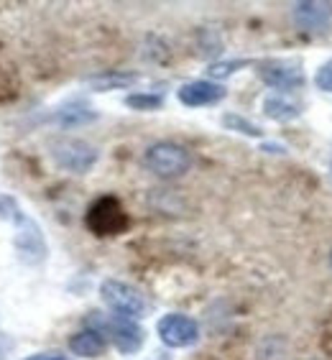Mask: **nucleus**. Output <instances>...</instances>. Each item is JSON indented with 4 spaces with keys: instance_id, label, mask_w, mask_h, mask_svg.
Instances as JSON below:
<instances>
[{
    "instance_id": "nucleus-1",
    "label": "nucleus",
    "mask_w": 332,
    "mask_h": 360,
    "mask_svg": "<svg viewBox=\"0 0 332 360\" xmlns=\"http://www.w3.org/2000/svg\"><path fill=\"white\" fill-rule=\"evenodd\" d=\"M143 164L159 179H179L192 167V153L174 141H159L146 148Z\"/></svg>"
},
{
    "instance_id": "nucleus-2",
    "label": "nucleus",
    "mask_w": 332,
    "mask_h": 360,
    "mask_svg": "<svg viewBox=\"0 0 332 360\" xmlns=\"http://www.w3.org/2000/svg\"><path fill=\"white\" fill-rule=\"evenodd\" d=\"M100 297L118 317L141 319L148 312V299L143 297V291L118 278H105L100 286Z\"/></svg>"
},
{
    "instance_id": "nucleus-3",
    "label": "nucleus",
    "mask_w": 332,
    "mask_h": 360,
    "mask_svg": "<svg viewBox=\"0 0 332 360\" xmlns=\"http://www.w3.org/2000/svg\"><path fill=\"white\" fill-rule=\"evenodd\" d=\"M51 156H54L56 167L70 174H87L97 164L100 153L92 143L82 139H62L51 146Z\"/></svg>"
},
{
    "instance_id": "nucleus-4",
    "label": "nucleus",
    "mask_w": 332,
    "mask_h": 360,
    "mask_svg": "<svg viewBox=\"0 0 332 360\" xmlns=\"http://www.w3.org/2000/svg\"><path fill=\"white\" fill-rule=\"evenodd\" d=\"M95 322H97V327H92V330H97L103 338L108 335L113 345L118 347L123 355L139 353L141 345H143V330H141V325L136 322V319L113 314V317H108V319L97 317Z\"/></svg>"
},
{
    "instance_id": "nucleus-5",
    "label": "nucleus",
    "mask_w": 332,
    "mask_h": 360,
    "mask_svg": "<svg viewBox=\"0 0 332 360\" xmlns=\"http://www.w3.org/2000/svg\"><path fill=\"white\" fill-rule=\"evenodd\" d=\"M156 333L166 347H189L200 340V325L189 314L172 312L156 322Z\"/></svg>"
},
{
    "instance_id": "nucleus-6",
    "label": "nucleus",
    "mask_w": 332,
    "mask_h": 360,
    "mask_svg": "<svg viewBox=\"0 0 332 360\" xmlns=\"http://www.w3.org/2000/svg\"><path fill=\"white\" fill-rule=\"evenodd\" d=\"M294 23L299 26V31L314 36H325L332 31V3H317V0H305L297 3L294 11Z\"/></svg>"
},
{
    "instance_id": "nucleus-7",
    "label": "nucleus",
    "mask_w": 332,
    "mask_h": 360,
    "mask_svg": "<svg viewBox=\"0 0 332 360\" xmlns=\"http://www.w3.org/2000/svg\"><path fill=\"white\" fill-rule=\"evenodd\" d=\"M15 248H18L26 264H39L46 256V245H44V236L39 225L21 212H15Z\"/></svg>"
},
{
    "instance_id": "nucleus-8",
    "label": "nucleus",
    "mask_w": 332,
    "mask_h": 360,
    "mask_svg": "<svg viewBox=\"0 0 332 360\" xmlns=\"http://www.w3.org/2000/svg\"><path fill=\"white\" fill-rule=\"evenodd\" d=\"M258 77H261L269 87L281 90V92L297 90V87L305 84V72L299 70V64L279 62V59H269V62L258 64Z\"/></svg>"
},
{
    "instance_id": "nucleus-9",
    "label": "nucleus",
    "mask_w": 332,
    "mask_h": 360,
    "mask_svg": "<svg viewBox=\"0 0 332 360\" xmlns=\"http://www.w3.org/2000/svg\"><path fill=\"white\" fill-rule=\"evenodd\" d=\"M87 225L95 230L97 236H115L125 228V215L120 210L118 200L113 197H103L92 205L90 215H87Z\"/></svg>"
},
{
    "instance_id": "nucleus-10",
    "label": "nucleus",
    "mask_w": 332,
    "mask_h": 360,
    "mask_svg": "<svg viewBox=\"0 0 332 360\" xmlns=\"http://www.w3.org/2000/svg\"><path fill=\"white\" fill-rule=\"evenodd\" d=\"M225 87L220 82H212V79H194V82L181 84L177 90V100H179L184 108H210V105H217L225 100Z\"/></svg>"
},
{
    "instance_id": "nucleus-11",
    "label": "nucleus",
    "mask_w": 332,
    "mask_h": 360,
    "mask_svg": "<svg viewBox=\"0 0 332 360\" xmlns=\"http://www.w3.org/2000/svg\"><path fill=\"white\" fill-rule=\"evenodd\" d=\"M70 350L77 358H100L108 350V340L103 335L87 327V330H79L70 338Z\"/></svg>"
},
{
    "instance_id": "nucleus-12",
    "label": "nucleus",
    "mask_w": 332,
    "mask_h": 360,
    "mask_svg": "<svg viewBox=\"0 0 332 360\" xmlns=\"http://www.w3.org/2000/svg\"><path fill=\"white\" fill-rule=\"evenodd\" d=\"M263 112H266V118L276 120V123H286V120H294L299 118V105H294L291 100L281 95H269L263 100Z\"/></svg>"
},
{
    "instance_id": "nucleus-13",
    "label": "nucleus",
    "mask_w": 332,
    "mask_h": 360,
    "mask_svg": "<svg viewBox=\"0 0 332 360\" xmlns=\"http://www.w3.org/2000/svg\"><path fill=\"white\" fill-rule=\"evenodd\" d=\"M139 79V75H128V72H110V75H100V77H92L90 84L95 87L97 92H108V90H115V87H128Z\"/></svg>"
},
{
    "instance_id": "nucleus-14",
    "label": "nucleus",
    "mask_w": 332,
    "mask_h": 360,
    "mask_svg": "<svg viewBox=\"0 0 332 360\" xmlns=\"http://www.w3.org/2000/svg\"><path fill=\"white\" fill-rule=\"evenodd\" d=\"M125 105L131 110L151 112V110H159L161 105H164V95H159V92H133V95L125 97Z\"/></svg>"
},
{
    "instance_id": "nucleus-15",
    "label": "nucleus",
    "mask_w": 332,
    "mask_h": 360,
    "mask_svg": "<svg viewBox=\"0 0 332 360\" xmlns=\"http://www.w3.org/2000/svg\"><path fill=\"white\" fill-rule=\"evenodd\" d=\"M222 125H225L228 131L243 133V136H250V139H261L263 136V131L253 123V120L243 118V115H238V112H225V115H222Z\"/></svg>"
},
{
    "instance_id": "nucleus-16",
    "label": "nucleus",
    "mask_w": 332,
    "mask_h": 360,
    "mask_svg": "<svg viewBox=\"0 0 332 360\" xmlns=\"http://www.w3.org/2000/svg\"><path fill=\"white\" fill-rule=\"evenodd\" d=\"M92 118H95V112H92L87 105H70V108L59 110L62 125H79V123H87V120H92Z\"/></svg>"
},
{
    "instance_id": "nucleus-17",
    "label": "nucleus",
    "mask_w": 332,
    "mask_h": 360,
    "mask_svg": "<svg viewBox=\"0 0 332 360\" xmlns=\"http://www.w3.org/2000/svg\"><path fill=\"white\" fill-rule=\"evenodd\" d=\"M248 62H215V64H210V70H208V75L212 77V79H225V77H230V75H236L241 67H245Z\"/></svg>"
},
{
    "instance_id": "nucleus-18",
    "label": "nucleus",
    "mask_w": 332,
    "mask_h": 360,
    "mask_svg": "<svg viewBox=\"0 0 332 360\" xmlns=\"http://www.w3.org/2000/svg\"><path fill=\"white\" fill-rule=\"evenodd\" d=\"M314 84H317L322 92H332V59H327L322 67L314 75Z\"/></svg>"
},
{
    "instance_id": "nucleus-19",
    "label": "nucleus",
    "mask_w": 332,
    "mask_h": 360,
    "mask_svg": "<svg viewBox=\"0 0 332 360\" xmlns=\"http://www.w3.org/2000/svg\"><path fill=\"white\" fill-rule=\"evenodd\" d=\"M26 360H70V358L59 353H36V355H28Z\"/></svg>"
},
{
    "instance_id": "nucleus-20",
    "label": "nucleus",
    "mask_w": 332,
    "mask_h": 360,
    "mask_svg": "<svg viewBox=\"0 0 332 360\" xmlns=\"http://www.w3.org/2000/svg\"><path fill=\"white\" fill-rule=\"evenodd\" d=\"M263 151H271V153H284V146H274V143H263Z\"/></svg>"
},
{
    "instance_id": "nucleus-21",
    "label": "nucleus",
    "mask_w": 332,
    "mask_h": 360,
    "mask_svg": "<svg viewBox=\"0 0 332 360\" xmlns=\"http://www.w3.org/2000/svg\"><path fill=\"white\" fill-rule=\"evenodd\" d=\"M330 261H332V256H330Z\"/></svg>"
}]
</instances>
